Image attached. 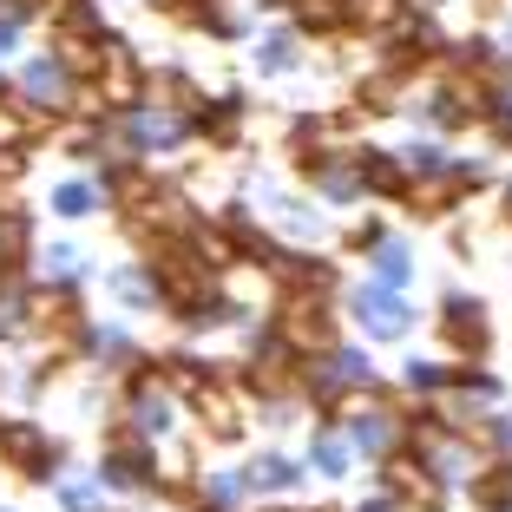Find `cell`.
I'll use <instances>...</instances> for the list:
<instances>
[{
  "mask_svg": "<svg viewBox=\"0 0 512 512\" xmlns=\"http://www.w3.org/2000/svg\"><path fill=\"white\" fill-rule=\"evenodd\" d=\"M401 388H362V394H348L342 407H335V427L348 434V447H355V460H388L394 447H401Z\"/></svg>",
  "mask_w": 512,
  "mask_h": 512,
  "instance_id": "obj_1",
  "label": "cell"
},
{
  "mask_svg": "<svg viewBox=\"0 0 512 512\" xmlns=\"http://www.w3.org/2000/svg\"><path fill=\"white\" fill-rule=\"evenodd\" d=\"M0 467L20 473L27 486H53L66 473V440H53L27 414H0Z\"/></svg>",
  "mask_w": 512,
  "mask_h": 512,
  "instance_id": "obj_2",
  "label": "cell"
},
{
  "mask_svg": "<svg viewBox=\"0 0 512 512\" xmlns=\"http://www.w3.org/2000/svg\"><path fill=\"white\" fill-rule=\"evenodd\" d=\"M270 322L296 355H329L342 342V309L329 296H270Z\"/></svg>",
  "mask_w": 512,
  "mask_h": 512,
  "instance_id": "obj_3",
  "label": "cell"
},
{
  "mask_svg": "<svg viewBox=\"0 0 512 512\" xmlns=\"http://www.w3.org/2000/svg\"><path fill=\"white\" fill-rule=\"evenodd\" d=\"M434 335L453 362H486L493 355V309L480 296H467V289H447L434 309Z\"/></svg>",
  "mask_w": 512,
  "mask_h": 512,
  "instance_id": "obj_4",
  "label": "cell"
},
{
  "mask_svg": "<svg viewBox=\"0 0 512 512\" xmlns=\"http://www.w3.org/2000/svg\"><path fill=\"white\" fill-rule=\"evenodd\" d=\"M20 92H27V99H33V106H40L53 125L79 119V106H86V99H79L86 86L66 73V60L53 53V46H46V53H33V60H20Z\"/></svg>",
  "mask_w": 512,
  "mask_h": 512,
  "instance_id": "obj_5",
  "label": "cell"
},
{
  "mask_svg": "<svg viewBox=\"0 0 512 512\" xmlns=\"http://www.w3.org/2000/svg\"><path fill=\"white\" fill-rule=\"evenodd\" d=\"M348 316L362 322L368 342H401L407 329H414V302H407V289H388V283H355L348 289Z\"/></svg>",
  "mask_w": 512,
  "mask_h": 512,
  "instance_id": "obj_6",
  "label": "cell"
},
{
  "mask_svg": "<svg viewBox=\"0 0 512 512\" xmlns=\"http://www.w3.org/2000/svg\"><path fill=\"white\" fill-rule=\"evenodd\" d=\"M184 407H191L197 434L211 440V447H237V440H243V394L224 381V368H217V375L204 381V388L184 394Z\"/></svg>",
  "mask_w": 512,
  "mask_h": 512,
  "instance_id": "obj_7",
  "label": "cell"
},
{
  "mask_svg": "<svg viewBox=\"0 0 512 512\" xmlns=\"http://www.w3.org/2000/svg\"><path fill=\"white\" fill-rule=\"evenodd\" d=\"M375 480H381V493H394L407 512H447V506H440V499H447V486L434 480V467H427L421 453L394 447L388 460H375Z\"/></svg>",
  "mask_w": 512,
  "mask_h": 512,
  "instance_id": "obj_8",
  "label": "cell"
},
{
  "mask_svg": "<svg viewBox=\"0 0 512 512\" xmlns=\"http://www.w3.org/2000/svg\"><path fill=\"white\" fill-rule=\"evenodd\" d=\"M158 473H165V460H158V440H119V447H99V480H106V493H151L158 486Z\"/></svg>",
  "mask_w": 512,
  "mask_h": 512,
  "instance_id": "obj_9",
  "label": "cell"
},
{
  "mask_svg": "<svg viewBox=\"0 0 512 512\" xmlns=\"http://www.w3.org/2000/svg\"><path fill=\"white\" fill-rule=\"evenodd\" d=\"M243 125H250V99H243L237 86H224L217 99H204V106L191 112V138L204 151H237L243 145Z\"/></svg>",
  "mask_w": 512,
  "mask_h": 512,
  "instance_id": "obj_10",
  "label": "cell"
},
{
  "mask_svg": "<svg viewBox=\"0 0 512 512\" xmlns=\"http://www.w3.org/2000/svg\"><path fill=\"white\" fill-rule=\"evenodd\" d=\"M460 204H467V184L453 178V165L427 171V178H407V191H401V211L414 217V224H453Z\"/></svg>",
  "mask_w": 512,
  "mask_h": 512,
  "instance_id": "obj_11",
  "label": "cell"
},
{
  "mask_svg": "<svg viewBox=\"0 0 512 512\" xmlns=\"http://www.w3.org/2000/svg\"><path fill=\"white\" fill-rule=\"evenodd\" d=\"M270 296H329V302H342V270H335V256L289 250L283 270L270 276Z\"/></svg>",
  "mask_w": 512,
  "mask_h": 512,
  "instance_id": "obj_12",
  "label": "cell"
},
{
  "mask_svg": "<svg viewBox=\"0 0 512 512\" xmlns=\"http://www.w3.org/2000/svg\"><path fill=\"white\" fill-rule=\"evenodd\" d=\"M348 158H355L362 197H375V204H401V191H407V165H401V151H388V145H355Z\"/></svg>",
  "mask_w": 512,
  "mask_h": 512,
  "instance_id": "obj_13",
  "label": "cell"
},
{
  "mask_svg": "<svg viewBox=\"0 0 512 512\" xmlns=\"http://www.w3.org/2000/svg\"><path fill=\"white\" fill-rule=\"evenodd\" d=\"M86 355H92V368H99V375H106L112 388H119V381L132 375L138 362H145V348H138L132 335L119 329V322H92V342H86Z\"/></svg>",
  "mask_w": 512,
  "mask_h": 512,
  "instance_id": "obj_14",
  "label": "cell"
},
{
  "mask_svg": "<svg viewBox=\"0 0 512 512\" xmlns=\"http://www.w3.org/2000/svg\"><path fill=\"white\" fill-rule=\"evenodd\" d=\"M145 106H165V112H184L191 119L204 106V86H197L184 66H145Z\"/></svg>",
  "mask_w": 512,
  "mask_h": 512,
  "instance_id": "obj_15",
  "label": "cell"
},
{
  "mask_svg": "<svg viewBox=\"0 0 512 512\" xmlns=\"http://www.w3.org/2000/svg\"><path fill=\"white\" fill-rule=\"evenodd\" d=\"M184 243H191V256H197V263H204L211 276H230V270L243 263V250H237V237H230L224 217H197Z\"/></svg>",
  "mask_w": 512,
  "mask_h": 512,
  "instance_id": "obj_16",
  "label": "cell"
},
{
  "mask_svg": "<svg viewBox=\"0 0 512 512\" xmlns=\"http://www.w3.org/2000/svg\"><path fill=\"white\" fill-rule=\"evenodd\" d=\"M302 473H309V467H302V460H289L283 447H263L250 467H243V480H250V493H256V499H276V493H296Z\"/></svg>",
  "mask_w": 512,
  "mask_h": 512,
  "instance_id": "obj_17",
  "label": "cell"
},
{
  "mask_svg": "<svg viewBox=\"0 0 512 512\" xmlns=\"http://www.w3.org/2000/svg\"><path fill=\"white\" fill-rule=\"evenodd\" d=\"M309 473H322V480H348V467H355V447H348V434L335 421H316L309 427V460H302Z\"/></svg>",
  "mask_w": 512,
  "mask_h": 512,
  "instance_id": "obj_18",
  "label": "cell"
},
{
  "mask_svg": "<svg viewBox=\"0 0 512 512\" xmlns=\"http://www.w3.org/2000/svg\"><path fill=\"white\" fill-rule=\"evenodd\" d=\"M46 33H53V46L60 40H99L106 14H99V0H53L46 7Z\"/></svg>",
  "mask_w": 512,
  "mask_h": 512,
  "instance_id": "obj_19",
  "label": "cell"
},
{
  "mask_svg": "<svg viewBox=\"0 0 512 512\" xmlns=\"http://www.w3.org/2000/svg\"><path fill=\"white\" fill-rule=\"evenodd\" d=\"M289 27L302 40H342L348 33V0H289Z\"/></svg>",
  "mask_w": 512,
  "mask_h": 512,
  "instance_id": "obj_20",
  "label": "cell"
},
{
  "mask_svg": "<svg viewBox=\"0 0 512 512\" xmlns=\"http://www.w3.org/2000/svg\"><path fill=\"white\" fill-rule=\"evenodd\" d=\"M250 60H256V73H263V79L296 73V66H302V33H296V27H270L263 40L250 46Z\"/></svg>",
  "mask_w": 512,
  "mask_h": 512,
  "instance_id": "obj_21",
  "label": "cell"
},
{
  "mask_svg": "<svg viewBox=\"0 0 512 512\" xmlns=\"http://www.w3.org/2000/svg\"><path fill=\"white\" fill-rule=\"evenodd\" d=\"M368 276H375V283H388V289H414V243L388 230V237L368 250Z\"/></svg>",
  "mask_w": 512,
  "mask_h": 512,
  "instance_id": "obj_22",
  "label": "cell"
},
{
  "mask_svg": "<svg viewBox=\"0 0 512 512\" xmlns=\"http://www.w3.org/2000/svg\"><path fill=\"white\" fill-rule=\"evenodd\" d=\"M467 506H480V512H512V460H506V453H499V460H486V467L467 480Z\"/></svg>",
  "mask_w": 512,
  "mask_h": 512,
  "instance_id": "obj_23",
  "label": "cell"
},
{
  "mask_svg": "<svg viewBox=\"0 0 512 512\" xmlns=\"http://www.w3.org/2000/svg\"><path fill=\"white\" fill-rule=\"evenodd\" d=\"M106 289H112V302H119V309H132V316H145V309H165V302H158V283H151L145 263H125V270H112V276H106Z\"/></svg>",
  "mask_w": 512,
  "mask_h": 512,
  "instance_id": "obj_24",
  "label": "cell"
},
{
  "mask_svg": "<svg viewBox=\"0 0 512 512\" xmlns=\"http://www.w3.org/2000/svg\"><path fill=\"white\" fill-rule=\"evenodd\" d=\"M53 493H60L66 512H106V480H99V467H66L60 480H53Z\"/></svg>",
  "mask_w": 512,
  "mask_h": 512,
  "instance_id": "obj_25",
  "label": "cell"
},
{
  "mask_svg": "<svg viewBox=\"0 0 512 512\" xmlns=\"http://www.w3.org/2000/svg\"><path fill=\"white\" fill-rule=\"evenodd\" d=\"M401 20H407V0H348V33H375V40H388Z\"/></svg>",
  "mask_w": 512,
  "mask_h": 512,
  "instance_id": "obj_26",
  "label": "cell"
},
{
  "mask_svg": "<svg viewBox=\"0 0 512 512\" xmlns=\"http://www.w3.org/2000/svg\"><path fill=\"white\" fill-rule=\"evenodd\" d=\"M99 204H106V197H99V184H92V178H66V184H53V197H46V211H53V217H66V224L92 217Z\"/></svg>",
  "mask_w": 512,
  "mask_h": 512,
  "instance_id": "obj_27",
  "label": "cell"
},
{
  "mask_svg": "<svg viewBox=\"0 0 512 512\" xmlns=\"http://www.w3.org/2000/svg\"><path fill=\"white\" fill-rule=\"evenodd\" d=\"M276 224H283L289 243H316L322 230H329V217L316 211V197H283V204H276Z\"/></svg>",
  "mask_w": 512,
  "mask_h": 512,
  "instance_id": "obj_28",
  "label": "cell"
},
{
  "mask_svg": "<svg viewBox=\"0 0 512 512\" xmlns=\"http://www.w3.org/2000/svg\"><path fill=\"white\" fill-rule=\"evenodd\" d=\"M401 394H414V401H440V394H447V362L407 355V362H401Z\"/></svg>",
  "mask_w": 512,
  "mask_h": 512,
  "instance_id": "obj_29",
  "label": "cell"
},
{
  "mask_svg": "<svg viewBox=\"0 0 512 512\" xmlns=\"http://www.w3.org/2000/svg\"><path fill=\"white\" fill-rule=\"evenodd\" d=\"M40 283H86V250L79 243H46L40 250Z\"/></svg>",
  "mask_w": 512,
  "mask_h": 512,
  "instance_id": "obj_30",
  "label": "cell"
},
{
  "mask_svg": "<svg viewBox=\"0 0 512 512\" xmlns=\"http://www.w3.org/2000/svg\"><path fill=\"white\" fill-rule=\"evenodd\" d=\"M329 362H335V375H342V388H348V394L381 388L375 362H368V348H348V342H335V348H329Z\"/></svg>",
  "mask_w": 512,
  "mask_h": 512,
  "instance_id": "obj_31",
  "label": "cell"
},
{
  "mask_svg": "<svg viewBox=\"0 0 512 512\" xmlns=\"http://www.w3.org/2000/svg\"><path fill=\"white\" fill-rule=\"evenodd\" d=\"M27 171H33V151H27V138H7L0 145V204L27 184Z\"/></svg>",
  "mask_w": 512,
  "mask_h": 512,
  "instance_id": "obj_32",
  "label": "cell"
},
{
  "mask_svg": "<svg viewBox=\"0 0 512 512\" xmlns=\"http://www.w3.org/2000/svg\"><path fill=\"white\" fill-rule=\"evenodd\" d=\"M381 237H388V224H381L375 211H362V217H348V224H342V250L348 256H368Z\"/></svg>",
  "mask_w": 512,
  "mask_h": 512,
  "instance_id": "obj_33",
  "label": "cell"
},
{
  "mask_svg": "<svg viewBox=\"0 0 512 512\" xmlns=\"http://www.w3.org/2000/svg\"><path fill=\"white\" fill-rule=\"evenodd\" d=\"M447 158H453V151H440L434 138H407V145H401V165H407V178H427V171H440Z\"/></svg>",
  "mask_w": 512,
  "mask_h": 512,
  "instance_id": "obj_34",
  "label": "cell"
},
{
  "mask_svg": "<svg viewBox=\"0 0 512 512\" xmlns=\"http://www.w3.org/2000/svg\"><path fill=\"white\" fill-rule=\"evenodd\" d=\"M355 512H407V506H401V499H394V493H375V499H362V506H355Z\"/></svg>",
  "mask_w": 512,
  "mask_h": 512,
  "instance_id": "obj_35",
  "label": "cell"
},
{
  "mask_svg": "<svg viewBox=\"0 0 512 512\" xmlns=\"http://www.w3.org/2000/svg\"><path fill=\"white\" fill-rule=\"evenodd\" d=\"M499 224H506V230H512V197H506V211H499Z\"/></svg>",
  "mask_w": 512,
  "mask_h": 512,
  "instance_id": "obj_36",
  "label": "cell"
},
{
  "mask_svg": "<svg viewBox=\"0 0 512 512\" xmlns=\"http://www.w3.org/2000/svg\"><path fill=\"white\" fill-rule=\"evenodd\" d=\"M256 512H296V506H256Z\"/></svg>",
  "mask_w": 512,
  "mask_h": 512,
  "instance_id": "obj_37",
  "label": "cell"
},
{
  "mask_svg": "<svg viewBox=\"0 0 512 512\" xmlns=\"http://www.w3.org/2000/svg\"><path fill=\"white\" fill-rule=\"evenodd\" d=\"M506 197H512V178H506Z\"/></svg>",
  "mask_w": 512,
  "mask_h": 512,
  "instance_id": "obj_38",
  "label": "cell"
}]
</instances>
